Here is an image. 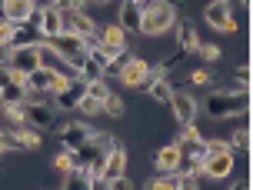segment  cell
Returning <instances> with one entry per match:
<instances>
[{
	"mask_svg": "<svg viewBox=\"0 0 253 190\" xmlns=\"http://www.w3.org/2000/svg\"><path fill=\"white\" fill-rule=\"evenodd\" d=\"M247 110H250V90H240V87H216L203 100V114L213 117V120L243 117Z\"/></svg>",
	"mask_w": 253,
	"mask_h": 190,
	"instance_id": "1",
	"label": "cell"
},
{
	"mask_svg": "<svg viewBox=\"0 0 253 190\" xmlns=\"http://www.w3.org/2000/svg\"><path fill=\"white\" fill-rule=\"evenodd\" d=\"M170 30H177V7L167 0H147L140 3V37H167Z\"/></svg>",
	"mask_w": 253,
	"mask_h": 190,
	"instance_id": "2",
	"label": "cell"
},
{
	"mask_svg": "<svg viewBox=\"0 0 253 190\" xmlns=\"http://www.w3.org/2000/svg\"><path fill=\"white\" fill-rule=\"evenodd\" d=\"M117 80H120L126 90H143L147 80H150V63L143 60V57H133V53H130V60L117 70Z\"/></svg>",
	"mask_w": 253,
	"mask_h": 190,
	"instance_id": "3",
	"label": "cell"
},
{
	"mask_svg": "<svg viewBox=\"0 0 253 190\" xmlns=\"http://www.w3.org/2000/svg\"><path fill=\"white\" fill-rule=\"evenodd\" d=\"M233 167H237V157H233V150L207 153V157H203V167H200V177H210V180H230Z\"/></svg>",
	"mask_w": 253,
	"mask_h": 190,
	"instance_id": "4",
	"label": "cell"
},
{
	"mask_svg": "<svg viewBox=\"0 0 253 190\" xmlns=\"http://www.w3.org/2000/svg\"><path fill=\"white\" fill-rule=\"evenodd\" d=\"M203 20L213 27L216 34H233V30H237V20H233V7H230V0H210V7L203 10Z\"/></svg>",
	"mask_w": 253,
	"mask_h": 190,
	"instance_id": "5",
	"label": "cell"
},
{
	"mask_svg": "<svg viewBox=\"0 0 253 190\" xmlns=\"http://www.w3.org/2000/svg\"><path fill=\"white\" fill-rule=\"evenodd\" d=\"M47 44H50L53 50L60 53L63 60H70V63H80V60H84V53H87V47H84V37L67 34V30H60V34L47 37Z\"/></svg>",
	"mask_w": 253,
	"mask_h": 190,
	"instance_id": "6",
	"label": "cell"
},
{
	"mask_svg": "<svg viewBox=\"0 0 253 190\" xmlns=\"http://www.w3.org/2000/svg\"><path fill=\"white\" fill-rule=\"evenodd\" d=\"M170 110H173V120H177V124H197V117H200V100H197L193 94H187V90L173 87Z\"/></svg>",
	"mask_w": 253,
	"mask_h": 190,
	"instance_id": "7",
	"label": "cell"
},
{
	"mask_svg": "<svg viewBox=\"0 0 253 190\" xmlns=\"http://www.w3.org/2000/svg\"><path fill=\"white\" fill-rule=\"evenodd\" d=\"M60 27L67 30V34H77V37L97 34V20H93V13H87V10H70V7H60Z\"/></svg>",
	"mask_w": 253,
	"mask_h": 190,
	"instance_id": "8",
	"label": "cell"
},
{
	"mask_svg": "<svg viewBox=\"0 0 253 190\" xmlns=\"http://www.w3.org/2000/svg\"><path fill=\"white\" fill-rule=\"evenodd\" d=\"M24 120L40 127V130L47 134L53 127V120H57V107H53L50 100H24Z\"/></svg>",
	"mask_w": 253,
	"mask_h": 190,
	"instance_id": "9",
	"label": "cell"
},
{
	"mask_svg": "<svg viewBox=\"0 0 253 190\" xmlns=\"http://www.w3.org/2000/svg\"><path fill=\"white\" fill-rule=\"evenodd\" d=\"M27 100V87L24 77H13L10 67H0V103H24Z\"/></svg>",
	"mask_w": 253,
	"mask_h": 190,
	"instance_id": "10",
	"label": "cell"
},
{
	"mask_svg": "<svg viewBox=\"0 0 253 190\" xmlns=\"http://www.w3.org/2000/svg\"><path fill=\"white\" fill-rule=\"evenodd\" d=\"M77 77H80L84 84L103 80V77H107V57H103L100 50H90V53H84V60L77 63Z\"/></svg>",
	"mask_w": 253,
	"mask_h": 190,
	"instance_id": "11",
	"label": "cell"
},
{
	"mask_svg": "<svg viewBox=\"0 0 253 190\" xmlns=\"http://www.w3.org/2000/svg\"><path fill=\"white\" fill-rule=\"evenodd\" d=\"M13 77H27L30 70L40 67V57H37V47H13L10 50V60H7Z\"/></svg>",
	"mask_w": 253,
	"mask_h": 190,
	"instance_id": "12",
	"label": "cell"
},
{
	"mask_svg": "<svg viewBox=\"0 0 253 190\" xmlns=\"http://www.w3.org/2000/svg\"><path fill=\"white\" fill-rule=\"evenodd\" d=\"M93 134V127L87 124V120H70V124H63L60 130H57V137H60V147L63 150H77L84 140Z\"/></svg>",
	"mask_w": 253,
	"mask_h": 190,
	"instance_id": "13",
	"label": "cell"
},
{
	"mask_svg": "<svg viewBox=\"0 0 253 190\" xmlns=\"http://www.w3.org/2000/svg\"><path fill=\"white\" fill-rule=\"evenodd\" d=\"M84 90H87V84L77 77V80H70L63 90H57L50 97V103L57 107V110H63V114H70V110H77V103H80V97H84Z\"/></svg>",
	"mask_w": 253,
	"mask_h": 190,
	"instance_id": "14",
	"label": "cell"
},
{
	"mask_svg": "<svg viewBox=\"0 0 253 190\" xmlns=\"http://www.w3.org/2000/svg\"><path fill=\"white\" fill-rule=\"evenodd\" d=\"M180 153H183V147H180L177 140L164 143L160 150L153 153V170H157V174H173L177 164H180Z\"/></svg>",
	"mask_w": 253,
	"mask_h": 190,
	"instance_id": "15",
	"label": "cell"
},
{
	"mask_svg": "<svg viewBox=\"0 0 253 190\" xmlns=\"http://www.w3.org/2000/svg\"><path fill=\"white\" fill-rule=\"evenodd\" d=\"M34 7H37V0H7L0 7V17L10 20V24H24L27 17L34 13Z\"/></svg>",
	"mask_w": 253,
	"mask_h": 190,
	"instance_id": "16",
	"label": "cell"
},
{
	"mask_svg": "<svg viewBox=\"0 0 253 190\" xmlns=\"http://www.w3.org/2000/svg\"><path fill=\"white\" fill-rule=\"evenodd\" d=\"M43 34H40L34 24H13V34H10V47H37Z\"/></svg>",
	"mask_w": 253,
	"mask_h": 190,
	"instance_id": "17",
	"label": "cell"
},
{
	"mask_svg": "<svg viewBox=\"0 0 253 190\" xmlns=\"http://www.w3.org/2000/svg\"><path fill=\"white\" fill-rule=\"evenodd\" d=\"M147 97H150L153 103H170V97H173V84L167 80V74L153 77V80H147Z\"/></svg>",
	"mask_w": 253,
	"mask_h": 190,
	"instance_id": "18",
	"label": "cell"
},
{
	"mask_svg": "<svg viewBox=\"0 0 253 190\" xmlns=\"http://www.w3.org/2000/svg\"><path fill=\"white\" fill-rule=\"evenodd\" d=\"M117 24L124 27L126 34H137V30H140V3L120 0V13H117Z\"/></svg>",
	"mask_w": 253,
	"mask_h": 190,
	"instance_id": "19",
	"label": "cell"
},
{
	"mask_svg": "<svg viewBox=\"0 0 253 190\" xmlns=\"http://www.w3.org/2000/svg\"><path fill=\"white\" fill-rule=\"evenodd\" d=\"M40 143H43V130L34 124H24V127H17V147L20 150H37Z\"/></svg>",
	"mask_w": 253,
	"mask_h": 190,
	"instance_id": "20",
	"label": "cell"
},
{
	"mask_svg": "<svg viewBox=\"0 0 253 190\" xmlns=\"http://www.w3.org/2000/svg\"><path fill=\"white\" fill-rule=\"evenodd\" d=\"M97 34H100V44H107V47H126V30L117 20L107 27H97Z\"/></svg>",
	"mask_w": 253,
	"mask_h": 190,
	"instance_id": "21",
	"label": "cell"
},
{
	"mask_svg": "<svg viewBox=\"0 0 253 190\" xmlns=\"http://www.w3.org/2000/svg\"><path fill=\"white\" fill-rule=\"evenodd\" d=\"M63 187H90V170L84 164H74L70 170H63Z\"/></svg>",
	"mask_w": 253,
	"mask_h": 190,
	"instance_id": "22",
	"label": "cell"
},
{
	"mask_svg": "<svg viewBox=\"0 0 253 190\" xmlns=\"http://www.w3.org/2000/svg\"><path fill=\"white\" fill-rule=\"evenodd\" d=\"M124 110H126L124 97L110 90V94H107V100H103V117H110V120H120V117H124Z\"/></svg>",
	"mask_w": 253,
	"mask_h": 190,
	"instance_id": "23",
	"label": "cell"
},
{
	"mask_svg": "<svg viewBox=\"0 0 253 190\" xmlns=\"http://www.w3.org/2000/svg\"><path fill=\"white\" fill-rule=\"evenodd\" d=\"M197 44H200L197 27H193V24H180V50H183V53H193V50H197Z\"/></svg>",
	"mask_w": 253,
	"mask_h": 190,
	"instance_id": "24",
	"label": "cell"
},
{
	"mask_svg": "<svg viewBox=\"0 0 253 190\" xmlns=\"http://www.w3.org/2000/svg\"><path fill=\"white\" fill-rule=\"evenodd\" d=\"M203 134L197 130V124H180V134H177V143L180 147H193V143H200Z\"/></svg>",
	"mask_w": 253,
	"mask_h": 190,
	"instance_id": "25",
	"label": "cell"
},
{
	"mask_svg": "<svg viewBox=\"0 0 253 190\" xmlns=\"http://www.w3.org/2000/svg\"><path fill=\"white\" fill-rule=\"evenodd\" d=\"M3 117H7V127H24V103H3Z\"/></svg>",
	"mask_w": 253,
	"mask_h": 190,
	"instance_id": "26",
	"label": "cell"
},
{
	"mask_svg": "<svg viewBox=\"0 0 253 190\" xmlns=\"http://www.w3.org/2000/svg\"><path fill=\"white\" fill-rule=\"evenodd\" d=\"M77 110H80L84 117H100V114H103V103L93 100L87 90H84V97H80V103H77Z\"/></svg>",
	"mask_w": 253,
	"mask_h": 190,
	"instance_id": "27",
	"label": "cell"
},
{
	"mask_svg": "<svg viewBox=\"0 0 253 190\" xmlns=\"http://www.w3.org/2000/svg\"><path fill=\"white\" fill-rule=\"evenodd\" d=\"M193 53H200V60H203V63H216L220 57H223V53H220V47H216V44H210V40H207V44L200 40Z\"/></svg>",
	"mask_w": 253,
	"mask_h": 190,
	"instance_id": "28",
	"label": "cell"
},
{
	"mask_svg": "<svg viewBox=\"0 0 253 190\" xmlns=\"http://www.w3.org/2000/svg\"><path fill=\"white\" fill-rule=\"evenodd\" d=\"M230 143H233L240 153H247V150H250V127H240V130L233 134V140H230Z\"/></svg>",
	"mask_w": 253,
	"mask_h": 190,
	"instance_id": "29",
	"label": "cell"
},
{
	"mask_svg": "<svg viewBox=\"0 0 253 190\" xmlns=\"http://www.w3.org/2000/svg\"><path fill=\"white\" fill-rule=\"evenodd\" d=\"M74 164H77V160H74V150H60L57 157H53V170H60V174H63V170H70Z\"/></svg>",
	"mask_w": 253,
	"mask_h": 190,
	"instance_id": "30",
	"label": "cell"
},
{
	"mask_svg": "<svg viewBox=\"0 0 253 190\" xmlns=\"http://www.w3.org/2000/svg\"><path fill=\"white\" fill-rule=\"evenodd\" d=\"M210 80H213V70H210V67H197V70L190 74V84H197V87H200V84L207 87Z\"/></svg>",
	"mask_w": 253,
	"mask_h": 190,
	"instance_id": "31",
	"label": "cell"
},
{
	"mask_svg": "<svg viewBox=\"0 0 253 190\" xmlns=\"http://www.w3.org/2000/svg\"><path fill=\"white\" fill-rule=\"evenodd\" d=\"M203 147H207V153H220V150H233V143H230V140H220V137H210V140H203Z\"/></svg>",
	"mask_w": 253,
	"mask_h": 190,
	"instance_id": "32",
	"label": "cell"
},
{
	"mask_svg": "<svg viewBox=\"0 0 253 190\" xmlns=\"http://www.w3.org/2000/svg\"><path fill=\"white\" fill-rule=\"evenodd\" d=\"M237 87H240V90H250V67H247V63L237 70Z\"/></svg>",
	"mask_w": 253,
	"mask_h": 190,
	"instance_id": "33",
	"label": "cell"
},
{
	"mask_svg": "<svg viewBox=\"0 0 253 190\" xmlns=\"http://www.w3.org/2000/svg\"><path fill=\"white\" fill-rule=\"evenodd\" d=\"M107 187H114V190H130V187H133V180L126 177V174H120V177H114Z\"/></svg>",
	"mask_w": 253,
	"mask_h": 190,
	"instance_id": "34",
	"label": "cell"
},
{
	"mask_svg": "<svg viewBox=\"0 0 253 190\" xmlns=\"http://www.w3.org/2000/svg\"><path fill=\"white\" fill-rule=\"evenodd\" d=\"M10 34H13V24L0 17V44H10Z\"/></svg>",
	"mask_w": 253,
	"mask_h": 190,
	"instance_id": "35",
	"label": "cell"
},
{
	"mask_svg": "<svg viewBox=\"0 0 253 190\" xmlns=\"http://www.w3.org/2000/svg\"><path fill=\"white\" fill-rule=\"evenodd\" d=\"M10 50H13L10 44H0V67H3V63L10 60Z\"/></svg>",
	"mask_w": 253,
	"mask_h": 190,
	"instance_id": "36",
	"label": "cell"
},
{
	"mask_svg": "<svg viewBox=\"0 0 253 190\" xmlns=\"http://www.w3.org/2000/svg\"><path fill=\"white\" fill-rule=\"evenodd\" d=\"M90 3H110V0H90Z\"/></svg>",
	"mask_w": 253,
	"mask_h": 190,
	"instance_id": "37",
	"label": "cell"
},
{
	"mask_svg": "<svg viewBox=\"0 0 253 190\" xmlns=\"http://www.w3.org/2000/svg\"><path fill=\"white\" fill-rule=\"evenodd\" d=\"M240 3H243V7H250V0H240Z\"/></svg>",
	"mask_w": 253,
	"mask_h": 190,
	"instance_id": "38",
	"label": "cell"
},
{
	"mask_svg": "<svg viewBox=\"0 0 253 190\" xmlns=\"http://www.w3.org/2000/svg\"><path fill=\"white\" fill-rule=\"evenodd\" d=\"M3 3H7V0H0V7H3Z\"/></svg>",
	"mask_w": 253,
	"mask_h": 190,
	"instance_id": "39",
	"label": "cell"
}]
</instances>
